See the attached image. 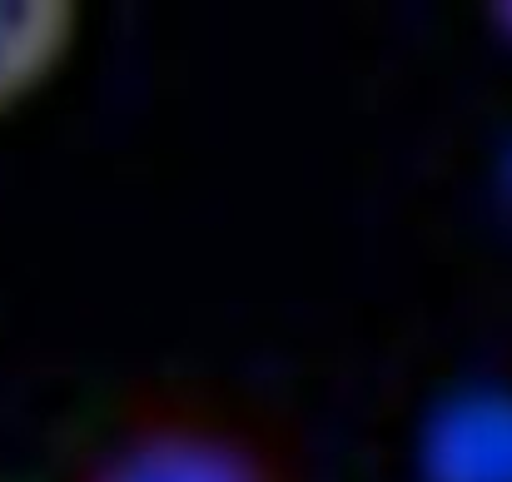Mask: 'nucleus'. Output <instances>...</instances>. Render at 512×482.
<instances>
[{
	"label": "nucleus",
	"instance_id": "1",
	"mask_svg": "<svg viewBox=\"0 0 512 482\" xmlns=\"http://www.w3.org/2000/svg\"><path fill=\"white\" fill-rule=\"evenodd\" d=\"M75 482H294L284 458L204 403H150L80 463Z\"/></svg>",
	"mask_w": 512,
	"mask_h": 482
},
{
	"label": "nucleus",
	"instance_id": "2",
	"mask_svg": "<svg viewBox=\"0 0 512 482\" xmlns=\"http://www.w3.org/2000/svg\"><path fill=\"white\" fill-rule=\"evenodd\" d=\"M423 482H512V388L443 398L418 438Z\"/></svg>",
	"mask_w": 512,
	"mask_h": 482
},
{
	"label": "nucleus",
	"instance_id": "3",
	"mask_svg": "<svg viewBox=\"0 0 512 482\" xmlns=\"http://www.w3.org/2000/svg\"><path fill=\"white\" fill-rule=\"evenodd\" d=\"M80 10L65 0H0V115L40 95L70 60Z\"/></svg>",
	"mask_w": 512,
	"mask_h": 482
},
{
	"label": "nucleus",
	"instance_id": "4",
	"mask_svg": "<svg viewBox=\"0 0 512 482\" xmlns=\"http://www.w3.org/2000/svg\"><path fill=\"white\" fill-rule=\"evenodd\" d=\"M493 20L503 25V35H508V40H512V5H498V10H493Z\"/></svg>",
	"mask_w": 512,
	"mask_h": 482
}]
</instances>
